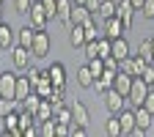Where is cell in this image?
Instances as JSON below:
<instances>
[{
    "label": "cell",
    "instance_id": "1",
    "mask_svg": "<svg viewBox=\"0 0 154 137\" xmlns=\"http://www.w3.org/2000/svg\"><path fill=\"white\" fill-rule=\"evenodd\" d=\"M50 47H52V41H50L47 30H36L33 44H30V55H33V61H44V58L50 55Z\"/></svg>",
    "mask_w": 154,
    "mask_h": 137
},
{
    "label": "cell",
    "instance_id": "2",
    "mask_svg": "<svg viewBox=\"0 0 154 137\" xmlns=\"http://www.w3.org/2000/svg\"><path fill=\"white\" fill-rule=\"evenodd\" d=\"M102 102H105V110H107L110 115H119V112L127 107V96H124V93H119L116 88H110V91H105V93H102Z\"/></svg>",
    "mask_w": 154,
    "mask_h": 137
},
{
    "label": "cell",
    "instance_id": "3",
    "mask_svg": "<svg viewBox=\"0 0 154 137\" xmlns=\"http://www.w3.org/2000/svg\"><path fill=\"white\" fill-rule=\"evenodd\" d=\"M28 25H33L36 30H47L50 16H47V11H44V6H42V0H33V6H30V11H28Z\"/></svg>",
    "mask_w": 154,
    "mask_h": 137
},
{
    "label": "cell",
    "instance_id": "4",
    "mask_svg": "<svg viewBox=\"0 0 154 137\" xmlns=\"http://www.w3.org/2000/svg\"><path fill=\"white\" fill-rule=\"evenodd\" d=\"M11 66L17 69V71H28L30 69V63H33V55H30V49H25V47H19V44H14L11 47Z\"/></svg>",
    "mask_w": 154,
    "mask_h": 137
},
{
    "label": "cell",
    "instance_id": "5",
    "mask_svg": "<svg viewBox=\"0 0 154 137\" xmlns=\"http://www.w3.org/2000/svg\"><path fill=\"white\" fill-rule=\"evenodd\" d=\"M132 112H135V129H132V134H138V137H140V134L151 132V118H154V115H151L146 107H140V104L135 107Z\"/></svg>",
    "mask_w": 154,
    "mask_h": 137
},
{
    "label": "cell",
    "instance_id": "6",
    "mask_svg": "<svg viewBox=\"0 0 154 137\" xmlns=\"http://www.w3.org/2000/svg\"><path fill=\"white\" fill-rule=\"evenodd\" d=\"M116 16L121 19L124 33H129L132 30V22H135V8H132L129 0H119V3H116Z\"/></svg>",
    "mask_w": 154,
    "mask_h": 137
},
{
    "label": "cell",
    "instance_id": "7",
    "mask_svg": "<svg viewBox=\"0 0 154 137\" xmlns=\"http://www.w3.org/2000/svg\"><path fill=\"white\" fill-rule=\"evenodd\" d=\"M146 93H149V85L140 80V77H135V80H132V88H129V93H127V102H129L132 107H138V104H143Z\"/></svg>",
    "mask_w": 154,
    "mask_h": 137
},
{
    "label": "cell",
    "instance_id": "8",
    "mask_svg": "<svg viewBox=\"0 0 154 137\" xmlns=\"http://www.w3.org/2000/svg\"><path fill=\"white\" fill-rule=\"evenodd\" d=\"M143 69H146V61H143V58H138V55H127L124 61H121V66H119V71H127V74H132V77H140Z\"/></svg>",
    "mask_w": 154,
    "mask_h": 137
},
{
    "label": "cell",
    "instance_id": "9",
    "mask_svg": "<svg viewBox=\"0 0 154 137\" xmlns=\"http://www.w3.org/2000/svg\"><path fill=\"white\" fill-rule=\"evenodd\" d=\"M91 16H94V14L85 8V3H74V6H72V14H69V25H85ZM69 25H66V28H69Z\"/></svg>",
    "mask_w": 154,
    "mask_h": 137
},
{
    "label": "cell",
    "instance_id": "10",
    "mask_svg": "<svg viewBox=\"0 0 154 137\" xmlns=\"http://www.w3.org/2000/svg\"><path fill=\"white\" fill-rule=\"evenodd\" d=\"M14 88H17V74L8 69L0 74V96H8V99H14Z\"/></svg>",
    "mask_w": 154,
    "mask_h": 137
},
{
    "label": "cell",
    "instance_id": "11",
    "mask_svg": "<svg viewBox=\"0 0 154 137\" xmlns=\"http://www.w3.org/2000/svg\"><path fill=\"white\" fill-rule=\"evenodd\" d=\"M102 36H107V38H119V36H124V25H121V19H119V16L105 19V22H102Z\"/></svg>",
    "mask_w": 154,
    "mask_h": 137
},
{
    "label": "cell",
    "instance_id": "12",
    "mask_svg": "<svg viewBox=\"0 0 154 137\" xmlns=\"http://www.w3.org/2000/svg\"><path fill=\"white\" fill-rule=\"evenodd\" d=\"M17 44V30L6 22H0V49H11Z\"/></svg>",
    "mask_w": 154,
    "mask_h": 137
},
{
    "label": "cell",
    "instance_id": "13",
    "mask_svg": "<svg viewBox=\"0 0 154 137\" xmlns=\"http://www.w3.org/2000/svg\"><path fill=\"white\" fill-rule=\"evenodd\" d=\"M47 77H50L52 85H66V66H63L61 61H55V63L47 69Z\"/></svg>",
    "mask_w": 154,
    "mask_h": 137
},
{
    "label": "cell",
    "instance_id": "14",
    "mask_svg": "<svg viewBox=\"0 0 154 137\" xmlns=\"http://www.w3.org/2000/svg\"><path fill=\"white\" fill-rule=\"evenodd\" d=\"M110 55L116 58V61H124V58L129 55V41H127L124 36L113 38V44H110Z\"/></svg>",
    "mask_w": 154,
    "mask_h": 137
},
{
    "label": "cell",
    "instance_id": "15",
    "mask_svg": "<svg viewBox=\"0 0 154 137\" xmlns=\"http://www.w3.org/2000/svg\"><path fill=\"white\" fill-rule=\"evenodd\" d=\"M132 80L135 77L132 74H127V71H116V77H113V88L119 91V93H129V88H132Z\"/></svg>",
    "mask_w": 154,
    "mask_h": 137
},
{
    "label": "cell",
    "instance_id": "16",
    "mask_svg": "<svg viewBox=\"0 0 154 137\" xmlns=\"http://www.w3.org/2000/svg\"><path fill=\"white\" fill-rule=\"evenodd\" d=\"M113 77H116V71H107V69H105V71L94 80V91L99 93V96H102L105 91H110V88H113Z\"/></svg>",
    "mask_w": 154,
    "mask_h": 137
},
{
    "label": "cell",
    "instance_id": "17",
    "mask_svg": "<svg viewBox=\"0 0 154 137\" xmlns=\"http://www.w3.org/2000/svg\"><path fill=\"white\" fill-rule=\"evenodd\" d=\"M30 93H33V82L28 80V77H17V88H14V99H17V102H22V99H28Z\"/></svg>",
    "mask_w": 154,
    "mask_h": 137
},
{
    "label": "cell",
    "instance_id": "18",
    "mask_svg": "<svg viewBox=\"0 0 154 137\" xmlns=\"http://www.w3.org/2000/svg\"><path fill=\"white\" fill-rule=\"evenodd\" d=\"M69 44L74 49H83V44H85V30H83V25H69Z\"/></svg>",
    "mask_w": 154,
    "mask_h": 137
},
{
    "label": "cell",
    "instance_id": "19",
    "mask_svg": "<svg viewBox=\"0 0 154 137\" xmlns=\"http://www.w3.org/2000/svg\"><path fill=\"white\" fill-rule=\"evenodd\" d=\"M69 107H72V121H74V124H88V121H91L88 107H85L83 102H72Z\"/></svg>",
    "mask_w": 154,
    "mask_h": 137
},
{
    "label": "cell",
    "instance_id": "20",
    "mask_svg": "<svg viewBox=\"0 0 154 137\" xmlns=\"http://www.w3.org/2000/svg\"><path fill=\"white\" fill-rule=\"evenodd\" d=\"M33 36H36V28H33V25L19 28V30H17V44H19V47H25V49H30V44H33Z\"/></svg>",
    "mask_w": 154,
    "mask_h": 137
},
{
    "label": "cell",
    "instance_id": "21",
    "mask_svg": "<svg viewBox=\"0 0 154 137\" xmlns=\"http://www.w3.org/2000/svg\"><path fill=\"white\" fill-rule=\"evenodd\" d=\"M110 16H116V0H102L99 11L94 14V19L96 22H105V19H110Z\"/></svg>",
    "mask_w": 154,
    "mask_h": 137
},
{
    "label": "cell",
    "instance_id": "22",
    "mask_svg": "<svg viewBox=\"0 0 154 137\" xmlns=\"http://www.w3.org/2000/svg\"><path fill=\"white\" fill-rule=\"evenodd\" d=\"M72 6H74V0H58V6H55V19H58V22L69 25V14H72Z\"/></svg>",
    "mask_w": 154,
    "mask_h": 137
},
{
    "label": "cell",
    "instance_id": "23",
    "mask_svg": "<svg viewBox=\"0 0 154 137\" xmlns=\"http://www.w3.org/2000/svg\"><path fill=\"white\" fill-rule=\"evenodd\" d=\"M52 115H55V110H52L50 99H42V104H38V107H36V112H33V118L42 124V121H52Z\"/></svg>",
    "mask_w": 154,
    "mask_h": 137
},
{
    "label": "cell",
    "instance_id": "24",
    "mask_svg": "<svg viewBox=\"0 0 154 137\" xmlns=\"http://www.w3.org/2000/svg\"><path fill=\"white\" fill-rule=\"evenodd\" d=\"M3 121H6V134L22 137V129H19V112H17V110H14V112H8Z\"/></svg>",
    "mask_w": 154,
    "mask_h": 137
},
{
    "label": "cell",
    "instance_id": "25",
    "mask_svg": "<svg viewBox=\"0 0 154 137\" xmlns=\"http://www.w3.org/2000/svg\"><path fill=\"white\" fill-rule=\"evenodd\" d=\"M119 121H121V134H132V129H135V112L124 107L119 112Z\"/></svg>",
    "mask_w": 154,
    "mask_h": 137
},
{
    "label": "cell",
    "instance_id": "26",
    "mask_svg": "<svg viewBox=\"0 0 154 137\" xmlns=\"http://www.w3.org/2000/svg\"><path fill=\"white\" fill-rule=\"evenodd\" d=\"M77 85H80V88H94V74H91L88 63L77 69Z\"/></svg>",
    "mask_w": 154,
    "mask_h": 137
},
{
    "label": "cell",
    "instance_id": "27",
    "mask_svg": "<svg viewBox=\"0 0 154 137\" xmlns=\"http://www.w3.org/2000/svg\"><path fill=\"white\" fill-rule=\"evenodd\" d=\"M138 58H143L146 63H154V44H151V38H143V41H140Z\"/></svg>",
    "mask_w": 154,
    "mask_h": 137
},
{
    "label": "cell",
    "instance_id": "28",
    "mask_svg": "<svg viewBox=\"0 0 154 137\" xmlns=\"http://www.w3.org/2000/svg\"><path fill=\"white\" fill-rule=\"evenodd\" d=\"M19 110V102L17 99H8V96H0V118H6L8 112Z\"/></svg>",
    "mask_w": 154,
    "mask_h": 137
},
{
    "label": "cell",
    "instance_id": "29",
    "mask_svg": "<svg viewBox=\"0 0 154 137\" xmlns=\"http://www.w3.org/2000/svg\"><path fill=\"white\" fill-rule=\"evenodd\" d=\"M38 104H42V96H38L36 91L28 96V99H22V102H19V110H28V112H36V107Z\"/></svg>",
    "mask_w": 154,
    "mask_h": 137
},
{
    "label": "cell",
    "instance_id": "30",
    "mask_svg": "<svg viewBox=\"0 0 154 137\" xmlns=\"http://www.w3.org/2000/svg\"><path fill=\"white\" fill-rule=\"evenodd\" d=\"M105 132H107L110 137H121V121H119V115H110V118H107Z\"/></svg>",
    "mask_w": 154,
    "mask_h": 137
},
{
    "label": "cell",
    "instance_id": "31",
    "mask_svg": "<svg viewBox=\"0 0 154 137\" xmlns=\"http://www.w3.org/2000/svg\"><path fill=\"white\" fill-rule=\"evenodd\" d=\"M52 88H55V85L50 82V77H44L42 82H36V85H33V91H36L38 96H42V99H50V93H52Z\"/></svg>",
    "mask_w": 154,
    "mask_h": 137
},
{
    "label": "cell",
    "instance_id": "32",
    "mask_svg": "<svg viewBox=\"0 0 154 137\" xmlns=\"http://www.w3.org/2000/svg\"><path fill=\"white\" fill-rule=\"evenodd\" d=\"M88 69H91V74H94V80H96V77L105 71V61H102L99 55H96V58H88Z\"/></svg>",
    "mask_w": 154,
    "mask_h": 137
},
{
    "label": "cell",
    "instance_id": "33",
    "mask_svg": "<svg viewBox=\"0 0 154 137\" xmlns=\"http://www.w3.org/2000/svg\"><path fill=\"white\" fill-rule=\"evenodd\" d=\"M140 80H143L149 88H154V63H146V69H143V74H140Z\"/></svg>",
    "mask_w": 154,
    "mask_h": 137
},
{
    "label": "cell",
    "instance_id": "34",
    "mask_svg": "<svg viewBox=\"0 0 154 137\" xmlns=\"http://www.w3.org/2000/svg\"><path fill=\"white\" fill-rule=\"evenodd\" d=\"M38 134L52 137V134H55V118H52V121H42V126H38Z\"/></svg>",
    "mask_w": 154,
    "mask_h": 137
},
{
    "label": "cell",
    "instance_id": "35",
    "mask_svg": "<svg viewBox=\"0 0 154 137\" xmlns=\"http://www.w3.org/2000/svg\"><path fill=\"white\" fill-rule=\"evenodd\" d=\"M44 77H47V71H44V69H28V80H30L33 85H36V82H42Z\"/></svg>",
    "mask_w": 154,
    "mask_h": 137
},
{
    "label": "cell",
    "instance_id": "36",
    "mask_svg": "<svg viewBox=\"0 0 154 137\" xmlns=\"http://www.w3.org/2000/svg\"><path fill=\"white\" fill-rule=\"evenodd\" d=\"M30 6H33V0H14V8H17V14H25V16H28Z\"/></svg>",
    "mask_w": 154,
    "mask_h": 137
},
{
    "label": "cell",
    "instance_id": "37",
    "mask_svg": "<svg viewBox=\"0 0 154 137\" xmlns=\"http://www.w3.org/2000/svg\"><path fill=\"white\" fill-rule=\"evenodd\" d=\"M140 14H143V19H154V0H146L140 6Z\"/></svg>",
    "mask_w": 154,
    "mask_h": 137
},
{
    "label": "cell",
    "instance_id": "38",
    "mask_svg": "<svg viewBox=\"0 0 154 137\" xmlns=\"http://www.w3.org/2000/svg\"><path fill=\"white\" fill-rule=\"evenodd\" d=\"M42 6H44V11H47V16H50V22L55 19V6H58V0H42Z\"/></svg>",
    "mask_w": 154,
    "mask_h": 137
},
{
    "label": "cell",
    "instance_id": "39",
    "mask_svg": "<svg viewBox=\"0 0 154 137\" xmlns=\"http://www.w3.org/2000/svg\"><path fill=\"white\" fill-rule=\"evenodd\" d=\"M140 107H146L151 115H154V88H149V93H146V99H143V104Z\"/></svg>",
    "mask_w": 154,
    "mask_h": 137
},
{
    "label": "cell",
    "instance_id": "40",
    "mask_svg": "<svg viewBox=\"0 0 154 137\" xmlns=\"http://www.w3.org/2000/svg\"><path fill=\"white\" fill-rule=\"evenodd\" d=\"M102 61H105V69H107V71H119V66H121V61H116V58H113V55H107V58H102Z\"/></svg>",
    "mask_w": 154,
    "mask_h": 137
},
{
    "label": "cell",
    "instance_id": "41",
    "mask_svg": "<svg viewBox=\"0 0 154 137\" xmlns=\"http://www.w3.org/2000/svg\"><path fill=\"white\" fill-rule=\"evenodd\" d=\"M83 49H85V58H96V55H99V49H96V41H85Z\"/></svg>",
    "mask_w": 154,
    "mask_h": 137
},
{
    "label": "cell",
    "instance_id": "42",
    "mask_svg": "<svg viewBox=\"0 0 154 137\" xmlns=\"http://www.w3.org/2000/svg\"><path fill=\"white\" fill-rule=\"evenodd\" d=\"M83 3H85V8H88L91 14H96V11H99V3H102V0H83Z\"/></svg>",
    "mask_w": 154,
    "mask_h": 137
},
{
    "label": "cell",
    "instance_id": "43",
    "mask_svg": "<svg viewBox=\"0 0 154 137\" xmlns=\"http://www.w3.org/2000/svg\"><path fill=\"white\" fill-rule=\"evenodd\" d=\"M55 134L66 137V134H69V124H58V121H55Z\"/></svg>",
    "mask_w": 154,
    "mask_h": 137
},
{
    "label": "cell",
    "instance_id": "44",
    "mask_svg": "<svg viewBox=\"0 0 154 137\" xmlns=\"http://www.w3.org/2000/svg\"><path fill=\"white\" fill-rule=\"evenodd\" d=\"M129 3H132V8H135V11H140V6L146 3V0H129Z\"/></svg>",
    "mask_w": 154,
    "mask_h": 137
},
{
    "label": "cell",
    "instance_id": "45",
    "mask_svg": "<svg viewBox=\"0 0 154 137\" xmlns=\"http://www.w3.org/2000/svg\"><path fill=\"white\" fill-rule=\"evenodd\" d=\"M151 132H154V118H151Z\"/></svg>",
    "mask_w": 154,
    "mask_h": 137
},
{
    "label": "cell",
    "instance_id": "46",
    "mask_svg": "<svg viewBox=\"0 0 154 137\" xmlns=\"http://www.w3.org/2000/svg\"><path fill=\"white\" fill-rule=\"evenodd\" d=\"M74 3H83V0H74Z\"/></svg>",
    "mask_w": 154,
    "mask_h": 137
},
{
    "label": "cell",
    "instance_id": "47",
    "mask_svg": "<svg viewBox=\"0 0 154 137\" xmlns=\"http://www.w3.org/2000/svg\"><path fill=\"white\" fill-rule=\"evenodd\" d=\"M0 22H3V19H0Z\"/></svg>",
    "mask_w": 154,
    "mask_h": 137
},
{
    "label": "cell",
    "instance_id": "48",
    "mask_svg": "<svg viewBox=\"0 0 154 137\" xmlns=\"http://www.w3.org/2000/svg\"><path fill=\"white\" fill-rule=\"evenodd\" d=\"M0 3H3V0H0Z\"/></svg>",
    "mask_w": 154,
    "mask_h": 137
}]
</instances>
